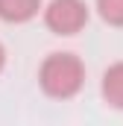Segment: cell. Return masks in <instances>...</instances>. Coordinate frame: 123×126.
I'll return each instance as SVG.
<instances>
[{"label": "cell", "instance_id": "obj_1", "mask_svg": "<svg viewBox=\"0 0 123 126\" xmlns=\"http://www.w3.org/2000/svg\"><path fill=\"white\" fill-rule=\"evenodd\" d=\"M88 67L73 50H53L38 64V88L50 100H73L85 88Z\"/></svg>", "mask_w": 123, "mask_h": 126}, {"label": "cell", "instance_id": "obj_2", "mask_svg": "<svg viewBox=\"0 0 123 126\" xmlns=\"http://www.w3.org/2000/svg\"><path fill=\"white\" fill-rule=\"evenodd\" d=\"M41 21L44 27L59 35V38H73L88 27L91 21V6L85 0H47L41 6Z\"/></svg>", "mask_w": 123, "mask_h": 126}, {"label": "cell", "instance_id": "obj_3", "mask_svg": "<svg viewBox=\"0 0 123 126\" xmlns=\"http://www.w3.org/2000/svg\"><path fill=\"white\" fill-rule=\"evenodd\" d=\"M100 97L108 109L123 111V59L111 62L100 76Z\"/></svg>", "mask_w": 123, "mask_h": 126}, {"label": "cell", "instance_id": "obj_4", "mask_svg": "<svg viewBox=\"0 0 123 126\" xmlns=\"http://www.w3.org/2000/svg\"><path fill=\"white\" fill-rule=\"evenodd\" d=\"M44 0H0V21L3 24H30L41 15Z\"/></svg>", "mask_w": 123, "mask_h": 126}, {"label": "cell", "instance_id": "obj_5", "mask_svg": "<svg viewBox=\"0 0 123 126\" xmlns=\"http://www.w3.org/2000/svg\"><path fill=\"white\" fill-rule=\"evenodd\" d=\"M91 12H97V18L106 24V27H123V0H94Z\"/></svg>", "mask_w": 123, "mask_h": 126}, {"label": "cell", "instance_id": "obj_6", "mask_svg": "<svg viewBox=\"0 0 123 126\" xmlns=\"http://www.w3.org/2000/svg\"><path fill=\"white\" fill-rule=\"evenodd\" d=\"M6 70V47H3V41H0V73Z\"/></svg>", "mask_w": 123, "mask_h": 126}]
</instances>
